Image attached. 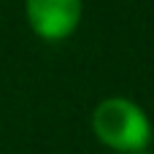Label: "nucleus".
<instances>
[{
  "mask_svg": "<svg viewBox=\"0 0 154 154\" xmlns=\"http://www.w3.org/2000/svg\"><path fill=\"white\" fill-rule=\"evenodd\" d=\"M95 138L119 154L146 152L154 138L152 119L130 97H106L92 111Z\"/></svg>",
  "mask_w": 154,
  "mask_h": 154,
  "instance_id": "f257e3e1",
  "label": "nucleus"
},
{
  "mask_svg": "<svg viewBox=\"0 0 154 154\" xmlns=\"http://www.w3.org/2000/svg\"><path fill=\"white\" fill-rule=\"evenodd\" d=\"M81 8V0H24L30 30L49 43H60L76 32Z\"/></svg>",
  "mask_w": 154,
  "mask_h": 154,
  "instance_id": "f03ea898",
  "label": "nucleus"
},
{
  "mask_svg": "<svg viewBox=\"0 0 154 154\" xmlns=\"http://www.w3.org/2000/svg\"><path fill=\"white\" fill-rule=\"evenodd\" d=\"M138 154H149V152H138Z\"/></svg>",
  "mask_w": 154,
  "mask_h": 154,
  "instance_id": "7ed1b4c3",
  "label": "nucleus"
}]
</instances>
